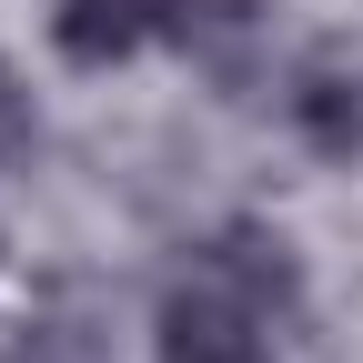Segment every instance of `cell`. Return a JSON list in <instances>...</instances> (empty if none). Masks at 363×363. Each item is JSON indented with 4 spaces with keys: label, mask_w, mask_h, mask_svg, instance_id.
<instances>
[{
    "label": "cell",
    "mask_w": 363,
    "mask_h": 363,
    "mask_svg": "<svg viewBox=\"0 0 363 363\" xmlns=\"http://www.w3.org/2000/svg\"><path fill=\"white\" fill-rule=\"evenodd\" d=\"M61 51L81 61V71H101V61H121V51H142V40L162 30V11L152 0H61Z\"/></svg>",
    "instance_id": "2"
},
{
    "label": "cell",
    "mask_w": 363,
    "mask_h": 363,
    "mask_svg": "<svg viewBox=\"0 0 363 363\" xmlns=\"http://www.w3.org/2000/svg\"><path fill=\"white\" fill-rule=\"evenodd\" d=\"M293 121H303L313 152H353V142H363V81H343L333 61H313V71L293 81Z\"/></svg>",
    "instance_id": "4"
},
{
    "label": "cell",
    "mask_w": 363,
    "mask_h": 363,
    "mask_svg": "<svg viewBox=\"0 0 363 363\" xmlns=\"http://www.w3.org/2000/svg\"><path fill=\"white\" fill-rule=\"evenodd\" d=\"M30 152V101H21V81L0 71V162H21Z\"/></svg>",
    "instance_id": "5"
},
{
    "label": "cell",
    "mask_w": 363,
    "mask_h": 363,
    "mask_svg": "<svg viewBox=\"0 0 363 363\" xmlns=\"http://www.w3.org/2000/svg\"><path fill=\"white\" fill-rule=\"evenodd\" d=\"M293 303V252L262 222H233L162 303V363H262L272 313Z\"/></svg>",
    "instance_id": "1"
},
{
    "label": "cell",
    "mask_w": 363,
    "mask_h": 363,
    "mask_svg": "<svg viewBox=\"0 0 363 363\" xmlns=\"http://www.w3.org/2000/svg\"><path fill=\"white\" fill-rule=\"evenodd\" d=\"M0 363H111L101 353V323H91V293H51V313L0 343Z\"/></svg>",
    "instance_id": "3"
}]
</instances>
